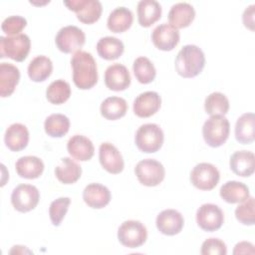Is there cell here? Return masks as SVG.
<instances>
[{
  "label": "cell",
  "instance_id": "1",
  "mask_svg": "<svg viewBox=\"0 0 255 255\" xmlns=\"http://www.w3.org/2000/svg\"><path fill=\"white\" fill-rule=\"evenodd\" d=\"M73 81L77 88L89 90L98 82V68L91 53L79 51L71 59Z\"/></svg>",
  "mask_w": 255,
  "mask_h": 255
},
{
  "label": "cell",
  "instance_id": "2",
  "mask_svg": "<svg viewBox=\"0 0 255 255\" xmlns=\"http://www.w3.org/2000/svg\"><path fill=\"white\" fill-rule=\"evenodd\" d=\"M174 66L182 78L196 77L205 66L204 53L196 45H185L178 52Z\"/></svg>",
  "mask_w": 255,
  "mask_h": 255
},
{
  "label": "cell",
  "instance_id": "3",
  "mask_svg": "<svg viewBox=\"0 0 255 255\" xmlns=\"http://www.w3.org/2000/svg\"><path fill=\"white\" fill-rule=\"evenodd\" d=\"M230 124L224 116L214 115L207 119L202 127V135L205 142L211 147L221 146L228 138Z\"/></svg>",
  "mask_w": 255,
  "mask_h": 255
},
{
  "label": "cell",
  "instance_id": "4",
  "mask_svg": "<svg viewBox=\"0 0 255 255\" xmlns=\"http://www.w3.org/2000/svg\"><path fill=\"white\" fill-rule=\"evenodd\" d=\"M164 139L163 131L156 124L141 125L134 136L135 145L137 148L145 153H152L159 150Z\"/></svg>",
  "mask_w": 255,
  "mask_h": 255
},
{
  "label": "cell",
  "instance_id": "5",
  "mask_svg": "<svg viewBox=\"0 0 255 255\" xmlns=\"http://www.w3.org/2000/svg\"><path fill=\"white\" fill-rule=\"evenodd\" d=\"M31 48L28 35L19 34L11 37H0V58L8 57L16 62H23Z\"/></svg>",
  "mask_w": 255,
  "mask_h": 255
},
{
  "label": "cell",
  "instance_id": "6",
  "mask_svg": "<svg viewBox=\"0 0 255 255\" xmlns=\"http://www.w3.org/2000/svg\"><path fill=\"white\" fill-rule=\"evenodd\" d=\"M147 238L146 227L137 220L124 221L118 230V239L122 245L128 248L141 246Z\"/></svg>",
  "mask_w": 255,
  "mask_h": 255
},
{
  "label": "cell",
  "instance_id": "7",
  "mask_svg": "<svg viewBox=\"0 0 255 255\" xmlns=\"http://www.w3.org/2000/svg\"><path fill=\"white\" fill-rule=\"evenodd\" d=\"M86 42L85 33L77 26L69 25L61 28L55 38L57 48L65 53H77L81 51V48Z\"/></svg>",
  "mask_w": 255,
  "mask_h": 255
},
{
  "label": "cell",
  "instance_id": "8",
  "mask_svg": "<svg viewBox=\"0 0 255 255\" xmlns=\"http://www.w3.org/2000/svg\"><path fill=\"white\" fill-rule=\"evenodd\" d=\"M134 173L142 185L156 186L164 179L165 169L159 161L146 158L137 162Z\"/></svg>",
  "mask_w": 255,
  "mask_h": 255
},
{
  "label": "cell",
  "instance_id": "9",
  "mask_svg": "<svg viewBox=\"0 0 255 255\" xmlns=\"http://www.w3.org/2000/svg\"><path fill=\"white\" fill-rule=\"evenodd\" d=\"M40 199L38 188L32 184H19L11 194V203L19 212H29L33 210Z\"/></svg>",
  "mask_w": 255,
  "mask_h": 255
},
{
  "label": "cell",
  "instance_id": "10",
  "mask_svg": "<svg viewBox=\"0 0 255 255\" xmlns=\"http://www.w3.org/2000/svg\"><path fill=\"white\" fill-rule=\"evenodd\" d=\"M64 4L69 10L74 11L78 20L84 24L97 22L103 11L102 4L98 0H65Z\"/></svg>",
  "mask_w": 255,
  "mask_h": 255
},
{
  "label": "cell",
  "instance_id": "11",
  "mask_svg": "<svg viewBox=\"0 0 255 255\" xmlns=\"http://www.w3.org/2000/svg\"><path fill=\"white\" fill-rule=\"evenodd\" d=\"M220 178L217 167L208 162H200L196 164L190 173L191 183L200 190L213 189Z\"/></svg>",
  "mask_w": 255,
  "mask_h": 255
},
{
  "label": "cell",
  "instance_id": "12",
  "mask_svg": "<svg viewBox=\"0 0 255 255\" xmlns=\"http://www.w3.org/2000/svg\"><path fill=\"white\" fill-rule=\"evenodd\" d=\"M196 222L204 231H216L224 222L223 211L213 203L202 204L196 211Z\"/></svg>",
  "mask_w": 255,
  "mask_h": 255
},
{
  "label": "cell",
  "instance_id": "13",
  "mask_svg": "<svg viewBox=\"0 0 255 255\" xmlns=\"http://www.w3.org/2000/svg\"><path fill=\"white\" fill-rule=\"evenodd\" d=\"M99 159L103 168L112 174H118L124 169L125 162L121 152L110 142H104L100 145Z\"/></svg>",
  "mask_w": 255,
  "mask_h": 255
},
{
  "label": "cell",
  "instance_id": "14",
  "mask_svg": "<svg viewBox=\"0 0 255 255\" xmlns=\"http://www.w3.org/2000/svg\"><path fill=\"white\" fill-rule=\"evenodd\" d=\"M151 40L157 49L161 51H171L179 43V32L169 24L163 23L153 29Z\"/></svg>",
  "mask_w": 255,
  "mask_h": 255
},
{
  "label": "cell",
  "instance_id": "15",
  "mask_svg": "<svg viewBox=\"0 0 255 255\" xmlns=\"http://www.w3.org/2000/svg\"><path fill=\"white\" fill-rule=\"evenodd\" d=\"M104 80L107 88L115 92H120L129 87L131 79L128 68L122 64L116 63L107 68Z\"/></svg>",
  "mask_w": 255,
  "mask_h": 255
},
{
  "label": "cell",
  "instance_id": "16",
  "mask_svg": "<svg viewBox=\"0 0 255 255\" xmlns=\"http://www.w3.org/2000/svg\"><path fill=\"white\" fill-rule=\"evenodd\" d=\"M156 228L164 235L173 236L178 234L183 228L184 219L180 212L175 209H165L161 211L155 220Z\"/></svg>",
  "mask_w": 255,
  "mask_h": 255
},
{
  "label": "cell",
  "instance_id": "17",
  "mask_svg": "<svg viewBox=\"0 0 255 255\" xmlns=\"http://www.w3.org/2000/svg\"><path fill=\"white\" fill-rule=\"evenodd\" d=\"M161 105L160 96L156 92L147 91L139 94L133 102V113L138 118H149L157 113Z\"/></svg>",
  "mask_w": 255,
  "mask_h": 255
},
{
  "label": "cell",
  "instance_id": "18",
  "mask_svg": "<svg viewBox=\"0 0 255 255\" xmlns=\"http://www.w3.org/2000/svg\"><path fill=\"white\" fill-rule=\"evenodd\" d=\"M168 23L175 29L188 27L195 18V10L189 3L179 2L171 6L168 15Z\"/></svg>",
  "mask_w": 255,
  "mask_h": 255
},
{
  "label": "cell",
  "instance_id": "19",
  "mask_svg": "<svg viewBox=\"0 0 255 255\" xmlns=\"http://www.w3.org/2000/svg\"><path fill=\"white\" fill-rule=\"evenodd\" d=\"M111 197L109 188L101 183H90L83 191L85 203L95 209H101L107 206L111 201Z\"/></svg>",
  "mask_w": 255,
  "mask_h": 255
},
{
  "label": "cell",
  "instance_id": "20",
  "mask_svg": "<svg viewBox=\"0 0 255 255\" xmlns=\"http://www.w3.org/2000/svg\"><path fill=\"white\" fill-rule=\"evenodd\" d=\"M69 154L76 160H90L95 153V147L90 138L82 134L73 135L67 143Z\"/></svg>",
  "mask_w": 255,
  "mask_h": 255
},
{
  "label": "cell",
  "instance_id": "21",
  "mask_svg": "<svg viewBox=\"0 0 255 255\" xmlns=\"http://www.w3.org/2000/svg\"><path fill=\"white\" fill-rule=\"evenodd\" d=\"M229 165L236 175L248 177L255 170V155L249 150L235 151L230 157Z\"/></svg>",
  "mask_w": 255,
  "mask_h": 255
},
{
  "label": "cell",
  "instance_id": "22",
  "mask_svg": "<svg viewBox=\"0 0 255 255\" xmlns=\"http://www.w3.org/2000/svg\"><path fill=\"white\" fill-rule=\"evenodd\" d=\"M6 146L12 151H20L24 149L29 141V131L26 126L16 123L10 125L4 134Z\"/></svg>",
  "mask_w": 255,
  "mask_h": 255
},
{
  "label": "cell",
  "instance_id": "23",
  "mask_svg": "<svg viewBox=\"0 0 255 255\" xmlns=\"http://www.w3.org/2000/svg\"><path fill=\"white\" fill-rule=\"evenodd\" d=\"M20 80L19 69L10 63L0 64V96H11Z\"/></svg>",
  "mask_w": 255,
  "mask_h": 255
},
{
  "label": "cell",
  "instance_id": "24",
  "mask_svg": "<svg viewBox=\"0 0 255 255\" xmlns=\"http://www.w3.org/2000/svg\"><path fill=\"white\" fill-rule=\"evenodd\" d=\"M15 168L20 177L27 179L38 178L44 171V162L37 156L26 155L20 157L16 163Z\"/></svg>",
  "mask_w": 255,
  "mask_h": 255
},
{
  "label": "cell",
  "instance_id": "25",
  "mask_svg": "<svg viewBox=\"0 0 255 255\" xmlns=\"http://www.w3.org/2000/svg\"><path fill=\"white\" fill-rule=\"evenodd\" d=\"M161 17V6L154 0H141L137 3V21L142 27H150Z\"/></svg>",
  "mask_w": 255,
  "mask_h": 255
},
{
  "label": "cell",
  "instance_id": "26",
  "mask_svg": "<svg viewBox=\"0 0 255 255\" xmlns=\"http://www.w3.org/2000/svg\"><path fill=\"white\" fill-rule=\"evenodd\" d=\"M220 197L228 203H240L245 201L249 196V188L246 184L236 180L225 182L220 190Z\"/></svg>",
  "mask_w": 255,
  "mask_h": 255
},
{
  "label": "cell",
  "instance_id": "27",
  "mask_svg": "<svg viewBox=\"0 0 255 255\" xmlns=\"http://www.w3.org/2000/svg\"><path fill=\"white\" fill-rule=\"evenodd\" d=\"M82 174V167L72 158L63 157L55 168V175L64 184L75 183Z\"/></svg>",
  "mask_w": 255,
  "mask_h": 255
},
{
  "label": "cell",
  "instance_id": "28",
  "mask_svg": "<svg viewBox=\"0 0 255 255\" xmlns=\"http://www.w3.org/2000/svg\"><path fill=\"white\" fill-rule=\"evenodd\" d=\"M133 21L132 12L126 7H118L109 15L107 26L114 33H123L130 28Z\"/></svg>",
  "mask_w": 255,
  "mask_h": 255
},
{
  "label": "cell",
  "instance_id": "29",
  "mask_svg": "<svg viewBox=\"0 0 255 255\" xmlns=\"http://www.w3.org/2000/svg\"><path fill=\"white\" fill-rule=\"evenodd\" d=\"M124 51V43L116 37H103L97 43V52L99 56L108 61L119 59L123 55Z\"/></svg>",
  "mask_w": 255,
  "mask_h": 255
},
{
  "label": "cell",
  "instance_id": "30",
  "mask_svg": "<svg viewBox=\"0 0 255 255\" xmlns=\"http://www.w3.org/2000/svg\"><path fill=\"white\" fill-rule=\"evenodd\" d=\"M255 115L245 113L238 118L235 125V137L242 144H249L254 141Z\"/></svg>",
  "mask_w": 255,
  "mask_h": 255
},
{
  "label": "cell",
  "instance_id": "31",
  "mask_svg": "<svg viewBox=\"0 0 255 255\" xmlns=\"http://www.w3.org/2000/svg\"><path fill=\"white\" fill-rule=\"evenodd\" d=\"M53 64L52 61L43 55L35 57L28 65V76L33 82H44L52 74Z\"/></svg>",
  "mask_w": 255,
  "mask_h": 255
},
{
  "label": "cell",
  "instance_id": "32",
  "mask_svg": "<svg viewBox=\"0 0 255 255\" xmlns=\"http://www.w3.org/2000/svg\"><path fill=\"white\" fill-rule=\"evenodd\" d=\"M101 115L110 121L123 118L128 112L127 101L120 97H109L101 104Z\"/></svg>",
  "mask_w": 255,
  "mask_h": 255
},
{
  "label": "cell",
  "instance_id": "33",
  "mask_svg": "<svg viewBox=\"0 0 255 255\" xmlns=\"http://www.w3.org/2000/svg\"><path fill=\"white\" fill-rule=\"evenodd\" d=\"M44 128L48 135L62 137L69 131L70 120L65 115L53 114L45 120Z\"/></svg>",
  "mask_w": 255,
  "mask_h": 255
},
{
  "label": "cell",
  "instance_id": "34",
  "mask_svg": "<svg viewBox=\"0 0 255 255\" xmlns=\"http://www.w3.org/2000/svg\"><path fill=\"white\" fill-rule=\"evenodd\" d=\"M71 96V87L64 80L52 82L46 90V98L53 105H62L69 100Z\"/></svg>",
  "mask_w": 255,
  "mask_h": 255
},
{
  "label": "cell",
  "instance_id": "35",
  "mask_svg": "<svg viewBox=\"0 0 255 255\" xmlns=\"http://www.w3.org/2000/svg\"><path fill=\"white\" fill-rule=\"evenodd\" d=\"M132 71L135 79L140 84H149L156 76L153 64L146 57L136 58L132 64Z\"/></svg>",
  "mask_w": 255,
  "mask_h": 255
},
{
  "label": "cell",
  "instance_id": "36",
  "mask_svg": "<svg viewBox=\"0 0 255 255\" xmlns=\"http://www.w3.org/2000/svg\"><path fill=\"white\" fill-rule=\"evenodd\" d=\"M204 109L206 114L210 116H224L228 113L229 101L224 94L214 92L206 97L204 102Z\"/></svg>",
  "mask_w": 255,
  "mask_h": 255
},
{
  "label": "cell",
  "instance_id": "37",
  "mask_svg": "<svg viewBox=\"0 0 255 255\" xmlns=\"http://www.w3.org/2000/svg\"><path fill=\"white\" fill-rule=\"evenodd\" d=\"M71 203V199L69 197H59L51 202L49 207V216L53 225L59 226L64 219L69 205Z\"/></svg>",
  "mask_w": 255,
  "mask_h": 255
},
{
  "label": "cell",
  "instance_id": "38",
  "mask_svg": "<svg viewBox=\"0 0 255 255\" xmlns=\"http://www.w3.org/2000/svg\"><path fill=\"white\" fill-rule=\"evenodd\" d=\"M254 206H255L254 198L252 196H249L245 201L242 202V204L236 207L235 209L236 219L244 225H253L255 222Z\"/></svg>",
  "mask_w": 255,
  "mask_h": 255
},
{
  "label": "cell",
  "instance_id": "39",
  "mask_svg": "<svg viewBox=\"0 0 255 255\" xmlns=\"http://www.w3.org/2000/svg\"><path fill=\"white\" fill-rule=\"evenodd\" d=\"M27 21L24 17L19 15H12L4 19L1 24L2 31L8 35V37L21 34L20 32L26 27Z\"/></svg>",
  "mask_w": 255,
  "mask_h": 255
},
{
  "label": "cell",
  "instance_id": "40",
  "mask_svg": "<svg viewBox=\"0 0 255 255\" xmlns=\"http://www.w3.org/2000/svg\"><path fill=\"white\" fill-rule=\"evenodd\" d=\"M200 253L202 255H226L227 248L221 239L212 237L202 243Z\"/></svg>",
  "mask_w": 255,
  "mask_h": 255
},
{
  "label": "cell",
  "instance_id": "41",
  "mask_svg": "<svg viewBox=\"0 0 255 255\" xmlns=\"http://www.w3.org/2000/svg\"><path fill=\"white\" fill-rule=\"evenodd\" d=\"M255 5H250L248 6L244 12H243V15H242V21H243V24L246 28L250 29L251 31H254V11H255Z\"/></svg>",
  "mask_w": 255,
  "mask_h": 255
},
{
  "label": "cell",
  "instance_id": "42",
  "mask_svg": "<svg viewBox=\"0 0 255 255\" xmlns=\"http://www.w3.org/2000/svg\"><path fill=\"white\" fill-rule=\"evenodd\" d=\"M254 253H255L254 245L247 241H242V242L237 243L233 250L234 255H236V254H254Z\"/></svg>",
  "mask_w": 255,
  "mask_h": 255
}]
</instances>
